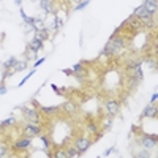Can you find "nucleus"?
Returning a JSON list of instances; mask_svg holds the SVG:
<instances>
[{
  "label": "nucleus",
  "mask_w": 158,
  "mask_h": 158,
  "mask_svg": "<svg viewBox=\"0 0 158 158\" xmlns=\"http://www.w3.org/2000/svg\"><path fill=\"white\" fill-rule=\"evenodd\" d=\"M123 49H125V38L115 35L109 38V41L106 43L101 54L103 56H118L123 52Z\"/></svg>",
  "instance_id": "1"
},
{
  "label": "nucleus",
  "mask_w": 158,
  "mask_h": 158,
  "mask_svg": "<svg viewBox=\"0 0 158 158\" xmlns=\"http://www.w3.org/2000/svg\"><path fill=\"white\" fill-rule=\"evenodd\" d=\"M22 131H24V135H25V136L33 138V136L41 135V127H40L38 123H35V122H29L27 125L22 128Z\"/></svg>",
  "instance_id": "2"
},
{
  "label": "nucleus",
  "mask_w": 158,
  "mask_h": 158,
  "mask_svg": "<svg viewBox=\"0 0 158 158\" xmlns=\"http://www.w3.org/2000/svg\"><path fill=\"white\" fill-rule=\"evenodd\" d=\"M156 135H144L142 138H141V144L144 146V149L146 150H150V149H153L155 146H156Z\"/></svg>",
  "instance_id": "3"
},
{
  "label": "nucleus",
  "mask_w": 158,
  "mask_h": 158,
  "mask_svg": "<svg viewBox=\"0 0 158 158\" xmlns=\"http://www.w3.org/2000/svg\"><path fill=\"white\" fill-rule=\"evenodd\" d=\"M123 25H125V27H130L131 30H133V33L139 32V29L142 27V25H141V21H139L136 16H130V18L123 22Z\"/></svg>",
  "instance_id": "4"
},
{
  "label": "nucleus",
  "mask_w": 158,
  "mask_h": 158,
  "mask_svg": "<svg viewBox=\"0 0 158 158\" xmlns=\"http://www.w3.org/2000/svg\"><path fill=\"white\" fill-rule=\"evenodd\" d=\"M30 144H32V139L29 136H25V138L18 139L15 144H13V149L15 150H25L27 147H30Z\"/></svg>",
  "instance_id": "5"
},
{
  "label": "nucleus",
  "mask_w": 158,
  "mask_h": 158,
  "mask_svg": "<svg viewBox=\"0 0 158 158\" xmlns=\"http://www.w3.org/2000/svg\"><path fill=\"white\" fill-rule=\"evenodd\" d=\"M22 111H24V117L27 118L29 122H35V123H38V120H40V114H38V111H35V109H30V108H22Z\"/></svg>",
  "instance_id": "6"
},
{
  "label": "nucleus",
  "mask_w": 158,
  "mask_h": 158,
  "mask_svg": "<svg viewBox=\"0 0 158 158\" xmlns=\"http://www.w3.org/2000/svg\"><path fill=\"white\" fill-rule=\"evenodd\" d=\"M106 111H108V115L112 118L117 115L118 112V101L117 100H108L106 101Z\"/></svg>",
  "instance_id": "7"
},
{
  "label": "nucleus",
  "mask_w": 158,
  "mask_h": 158,
  "mask_svg": "<svg viewBox=\"0 0 158 158\" xmlns=\"http://www.w3.org/2000/svg\"><path fill=\"white\" fill-rule=\"evenodd\" d=\"M90 144H92V142H90L89 138H84V136H82V138H77V139H76V149L81 152V153H84V152L90 147Z\"/></svg>",
  "instance_id": "8"
},
{
  "label": "nucleus",
  "mask_w": 158,
  "mask_h": 158,
  "mask_svg": "<svg viewBox=\"0 0 158 158\" xmlns=\"http://www.w3.org/2000/svg\"><path fill=\"white\" fill-rule=\"evenodd\" d=\"M133 16H136L138 19H144V18H152L153 15H152V13H150L146 6H144V5H141V6H138V8L135 10Z\"/></svg>",
  "instance_id": "9"
},
{
  "label": "nucleus",
  "mask_w": 158,
  "mask_h": 158,
  "mask_svg": "<svg viewBox=\"0 0 158 158\" xmlns=\"http://www.w3.org/2000/svg\"><path fill=\"white\" fill-rule=\"evenodd\" d=\"M73 76L74 77H77V79H84L85 76H87V70L82 67L81 63H76V65H73Z\"/></svg>",
  "instance_id": "10"
},
{
  "label": "nucleus",
  "mask_w": 158,
  "mask_h": 158,
  "mask_svg": "<svg viewBox=\"0 0 158 158\" xmlns=\"http://www.w3.org/2000/svg\"><path fill=\"white\" fill-rule=\"evenodd\" d=\"M144 6H146L152 15H155L158 10V0H144Z\"/></svg>",
  "instance_id": "11"
},
{
  "label": "nucleus",
  "mask_w": 158,
  "mask_h": 158,
  "mask_svg": "<svg viewBox=\"0 0 158 158\" xmlns=\"http://www.w3.org/2000/svg\"><path fill=\"white\" fill-rule=\"evenodd\" d=\"M142 117H156V106H155V103H150L149 106L144 109Z\"/></svg>",
  "instance_id": "12"
},
{
  "label": "nucleus",
  "mask_w": 158,
  "mask_h": 158,
  "mask_svg": "<svg viewBox=\"0 0 158 158\" xmlns=\"http://www.w3.org/2000/svg\"><path fill=\"white\" fill-rule=\"evenodd\" d=\"M41 48H43V41H41V40H38V38H35L33 41L29 44V49L33 52V54H36V52L41 49Z\"/></svg>",
  "instance_id": "13"
},
{
  "label": "nucleus",
  "mask_w": 158,
  "mask_h": 158,
  "mask_svg": "<svg viewBox=\"0 0 158 158\" xmlns=\"http://www.w3.org/2000/svg\"><path fill=\"white\" fill-rule=\"evenodd\" d=\"M63 111L67 112V114H76V111H77L76 103H73V101H67V103L63 104Z\"/></svg>",
  "instance_id": "14"
},
{
  "label": "nucleus",
  "mask_w": 158,
  "mask_h": 158,
  "mask_svg": "<svg viewBox=\"0 0 158 158\" xmlns=\"http://www.w3.org/2000/svg\"><path fill=\"white\" fill-rule=\"evenodd\" d=\"M40 6H41L46 13H54V8H52L51 0H40Z\"/></svg>",
  "instance_id": "15"
},
{
  "label": "nucleus",
  "mask_w": 158,
  "mask_h": 158,
  "mask_svg": "<svg viewBox=\"0 0 158 158\" xmlns=\"http://www.w3.org/2000/svg\"><path fill=\"white\" fill-rule=\"evenodd\" d=\"M35 38H38V40H41V41H44V40H48V38H49V30H48V29L36 30V35H35Z\"/></svg>",
  "instance_id": "16"
},
{
  "label": "nucleus",
  "mask_w": 158,
  "mask_h": 158,
  "mask_svg": "<svg viewBox=\"0 0 158 158\" xmlns=\"http://www.w3.org/2000/svg\"><path fill=\"white\" fill-rule=\"evenodd\" d=\"M18 63V60H16V57H10L5 63H3V68L5 70H11V68H15V65Z\"/></svg>",
  "instance_id": "17"
},
{
  "label": "nucleus",
  "mask_w": 158,
  "mask_h": 158,
  "mask_svg": "<svg viewBox=\"0 0 158 158\" xmlns=\"http://www.w3.org/2000/svg\"><path fill=\"white\" fill-rule=\"evenodd\" d=\"M32 27H33L35 30H41V29H44V24H43L41 19L35 18V21H33V24H32Z\"/></svg>",
  "instance_id": "18"
},
{
  "label": "nucleus",
  "mask_w": 158,
  "mask_h": 158,
  "mask_svg": "<svg viewBox=\"0 0 158 158\" xmlns=\"http://www.w3.org/2000/svg\"><path fill=\"white\" fill-rule=\"evenodd\" d=\"M41 111L44 114H56L59 111V108L57 106H44V108H41Z\"/></svg>",
  "instance_id": "19"
},
{
  "label": "nucleus",
  "mask_w": 158,
  "mask_h": 158,
  "mask_svg": "<svg viewBox=\"0 0 158 158\" xmlns=\"http://www.w3.org/2000/svg\"><path fill=\"white\" fill-rule=\"evenodd\" d=\"M87 130H89V133H94V135L98 133V127H97L95 122H89L87 123Z\"/></svg>",
  "instance_id": "20"
},
{
  "label": "nucleus",
  "mask_w": 158,
  "mask_h": 158,
  "mask_svg": "<svg viewBox=\"0 0 158 158\" xmlns=\"http://www.w3.org/2000/svg\"><path fill=\"white\" fill-rule=\"evenodd\" d=\"M67 155L68 156H79V155H81V152H79L76 147H70V149H67Z\"/></svg>",
  "instance_id": "21"
},
{
  "label": "nucleus",
  "mask_w": 158,
  "mask_h": 158,
  "mask_svg": "<svg viewBox=\"0 0 158 158\" xmlns=\"http://www.w3.org/2000/svg\"><path fill=\"white\" fill-rule=\"evenodd\" d=\"M52 156H54V158H67L68 155H67V150H62V149H59L56 153H52Z\"/></svg>",
  "instance_id": "22"
},
{
  "label": "nucleus",
  "mask_w": 158,
  "mask_h": 158,
  "mask_svg": "<svg viewBox=\"0 0 158 158\" xmlns=\"http://www.w3.org/2000/svg\"><path fill=\"white\" fill-rule=\"evenodd\" d=\"M141 67V60H133L128 63V70H135V68H139Z\"/></svg>",
  "instance_id": "23"
},
{
  "label": "nucleus",
  "mask_w": 158,
  "mask_h": 158,
  "mask_svg": "<svg viewBox=\"0 0 158 158\" xmlns=\"http://www.w3.org/2000/svg\"><path fill=\"white\" fill-rule=\"evenodd\" d=\"M15 117H10V118H6V120H3V122H0L2 123V127H6V125H15Z\"/></svg>",
  "instance_id": "24"
},
{
  "label": "nucleus",
  "mask_w": 158,
  "mask_h": 158,
  "mask_svg": "<svg viewBox=\"0 0 158 158\" xmlns=\"http://www.w3.org/2000/svg\"><path fill=\"white\" fill-rule=\"evenodd\" d=\"M6 155H8V147L2 144V146H0V158H3V156H6Z\"/></svg>",
  "instance_id": "25"
},
{
  "label": "nucleus",
  "mask_w": 158,
  "mask_h": 158,
  "mask_svg": "<svg viewBox=\"0 0 158 158\" xmlns=\"http://www.w3.org/2000/svg\"><path fill=\"white\" fill-rule=\"evenodd\" d=\"M89 2H90V0H84L82 3H79V5H76V11H79V10H82V8H85V6L89 5Z\"/></svg>",
  "instance_id": "26"
},
{
  "label": "nucleus",
  "mask_w": 158,
  "mask_h": 158,
  "mask_svg": "<svg viewBox=\"0 0 158 158\" xmlns=\"http://www.w3.org/2000/svg\"><path fill=\"white\" fill-rule=\"evenodd\" d=\"M41 141H43V144H44L46 149L51 147V142H49V138H48V136H41Z\"/></svg>",
  "instance_id": "27"
},
{
  "label": "nucleus",
  "mask_w": 158,
  "mask_h": 158,
  "mask_svg": "<svg viewBox=\"0 0 158 158\" xmlns=\"http://www.w3.org/2000/svg\"><path fill=\"white\" fill-rule=\"evenodd\" d=\"M136 156H141V158H149V156H150V153L146 150V152H141V153H138Z\"/></svg>",
  "instance_id": "28"
},
{
  "label": "nucleus",
  "mask_w": 158,
  "mask_h": 158,
  "mask_svg": "<svg viewBox=\"0 0 158 158\" xmlns=\"http://www.w3.org/2000/svg\"><path fill=\"white\" fill-rule=\"evenodd\" d=\"M52 89H54V92H56L57 95H63V92H62V90H60L57 85H54V84H52Z\"/></svg>",
  "instance_id": "29"
},
{
  "label": "nucleus",
  "mask_w": 158,
  "mask_h": 158,
  "mask_svg": "<svg viewBox=\"0 0 158 158\" xmlns=\"http://www.w3.org/2000/svg\"><path fill=\"white\" fill-rule=\"evenodd\" d=\"M149 63H150V70H153V71H156V62H155V60H150Z\"/></svg>",
  "instance_id": "30"
},
{
  "label": "nucleus",
  "mask_w": 158,
  "mask_h": 158,
  "mask_svg": "<svg viewBox=\"0 0 158 158\" xmlns=\"http://www.w3.org/2000/svg\"><path fill=\"white\" fill-rule=\"evenodd\" d=\"M112 152H115V147H111V149H108L106 152H104V156H108V155H111Z\"/></svg>",
  "instance_id": "31"
},
{
  "label": "nucleus",
  "mask_w": 158,
  "mask_h": 158,
  "mask_svg": "<svg viewBox=\"0 0 158 158\" xmlns=\"http://www.w3.org/2000/svg\"><path fill=\"white\" fill-rule=\"evenodd\" d=\"M5 94H6V87L2 85V87H0V95H5Z\"/></svg>",
  "instance_id": "32"
},
{
  "label": "nucleus",
  "mask_w": 158,
  "mask_h": 158,
  "mask_svg": "<svg viewBox=\"0 0 158 158\" xmlns=\"http://www.w3.org/2000/svg\"><path fill=\"white\" fill-rule=\"evenodd\" d=\"M43 62H44V57H43V59H40V60H36V63H35V68H38V65H41Z\"/></svg>",
  "instance_id": "33"
},
{
  "label": "nucleus",
  "mask_w": 158,
  "mask_h": 158,
  "mask_svg": "<svg viewBox=\"0 0 158 158\" xmlns=\"http://www.w3.org/2000/svg\"><path fill=\"white\" fill-rule=\"evenodd\" d=\"M63 73L67 76H73V70H63Z\"/></svg>",
  "instance_id": "34"
},
{
  "label": "nucleus",
  "mask_w": 158,
  "mask_h": 158,
  "mask_svg": "<svg viewBox=\"0 0 158 158\" xmlns=\"http://www.w3.org/2000/svg\"><path fill=\"white\" fill-rule=\"evenodd\" d=\"M156 98H158V94L155 92V94L152 95V100H150V101H152V103H155V101H156Z\"/></svg>",
  "instance_id": "35"
},
{
  "label": "nucleus",
  "mask_w": 158,
  "mask_h": 158,
  "mask_svg": "<svg viewBox=\"0 0 158 158\" xmlns=\"http://www.w3.org/2000/svg\"><path fill=\"white\" fill-rule=\"evenodd\" d=\"M15 2H16V5H21V2H22V0H15Z\"/></svg>",
  "instance_id": "36"
},
{
  "label": "nucleus",
  "mask_w": 158,
  "mask_h": 158,
  "mask_svg": "<svg viewBox=\"0 0 158 158\" xmlns=\"http://www.w3.org/2000/svg\"><path fill=\"white\" fill-rule=\"evenodd\" d=\"M2 128H3V127H2V123H0V130H2Z\"/></svg>",
  "instance_id": "37"
},
{
  "label": "nucleus",
  "mask_w": 158,
  "mask_h": 158,
  "mask_svg": "<svg viewBox=\"0 0 158 158\" xmlns=\"http://www.w3.org/2000/svg\"><path fill=\"white\" fill-rule=\"evenodd\" d=\"M32 2H36V0H32Z\"/></svg>",
  "instance_id": "38"
}]
</instances>
